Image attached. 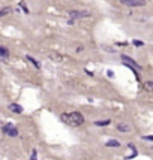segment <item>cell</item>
I'll return each mask as SVG.
<instances>
[{"label": "cell", "mask_w": 153, "mask_h": 160, "mask_svg": "<svg viewBox=\"0 0 153 160\" xmlns=\"http://www.w3.org/2000/svg\"><path fill=\"white\" fill-rule=\"evenodd\" d=\"M60 120H62L65 124L72 126V127H78V126H81L83 123H84V117H83V114L81 112H77V111L62 114L60 115Z\"/></svg>", "instance_id": "cell-1"}, {"label": "cell", "mask_w": 153, "mask_h": 160, "mask_svg": "<svg viewBox=\"0 0 153 160\" xmlns=\"http://www.w3.org/2000/svg\"><path fill=\"white\" fill-rule=\"evenodd\" d=\"M48 57L51 58L53 61H56V63H68V61H69V56L60 54L57 51H51V53L48 54Z\"/></svg>", "instance_id": "cell-2"}, {"label": "cell", "mask_w": 153, "mask_h": 160, "mask_svg": "<svg viewBox=\"0 0 153 160\" xmlns=\"http://www.w3.org/2000/svg\"><path fill=\"white\" fill-rule=\"evenodd\" d=\"M2 132H3L5 135L11 136V138H17V136H18V129L14 126V124H11V123H8V124H5V126L2 127Z\"/></svg>", "instance_id": "cell-3"}, {"label": "cell", "mask_w": 153, "mask_h": 160, "mask_svg": "<svg viewBox=\"0 0 153 160\" xmlns=\"http://www.w3.org/2000/svg\"><path fill=\"white\" fill-rule=\"evenodd\" d=\"M69 18L71 20H83V18H89L90 12H81V11H69Z\"/></svg>", "instance_id": "cell-4"}, {"label": "cell", "mask_w": 153, "mask_h": 160, "mask_svg": "<svg viewBox=\"0 0 153 160\" xmlns=\"http://www.w3.org/2000/svg\"><path fill=\"white\" fill-rule=\"evenodd\" d=\"M120 3L123 6H129V8H140L146 5L144 0H120Z\"/></svg>", "instance_id": "cell-5"}, {"label": "cell", "mask_w": 153, "mask_h": 160, "mask_svg": "<svg viewBox=\"0 0 153 160\" xmlns=\"http://www.w3.org/2000/svg\"><path fill=\"white\" fill-rule=\"evenodd\" d=\"M122 60H123V61H125V64H126V66H129V68H134V69H137V70H141V69H143L141 64H138L137 61H134L132 58H129L128 56H125V54L122 56Z\"/></svg>", "instance_id": "cell-6"}, {"label": "cell", "mask_w": 153, "mask_h": 160, "mask_svg": "<svg viewBox=\"0 0 153 160\" xmlns=\"http://www.w3.org/2000/svg\"><path fill=\"white\" fill-rule=\"evenodd\" d=\"M8 109L12 111L14 114H21V112H23V106L18 105V103H9V105H8Z\"/></svg>", "instance_id": "cell-7"}, {"label": "cell", "mask_w": 153, "mask_h": 160, "mask_svg": "<svg viewBox=\"0 0 153 160\" xmlns=\"http://www.w3.org/2000/svg\"><path fill=\"white\" fill-rule=\"evenodd\" d=\"M9 58V49L6 46H2L0 45V60L2 61H6Z\"/></svg>", "instance_id": "cell-8"}, {"label": "cell", "mask_w": 153, "mask_h": 160, "mask_svg": "<svg viewBox=\"0 0 153 160\" xmlns=\"http://www.w3.org/2000/svg\"><path fill=\"white\" fill-rule=\"evenodd\" d=\"M105 147H110V148H117V147H120V142H119L117 139H110V141L105 144Z\"/></svg>", "instance_id": "cell-9"}, {"label": "cell", "mask_w": 153, "mask_h": 160, "mask_svg": "<svg viewBox=\"0 0 153 160\" xmlns=\"http://www.w3.org/2000/svg\"><path fill=\"white\" fill-rule=\"evenodd\" d=\"M117 130H119V132H129L131 127H129V124H126V123H119V124H117Z\"/></svg>", "instance_id": "cell-10"}, {"label": "cell", "mask_w": 153, "mask_h": 160, "mask_svg": "<svg viewBox=\"0 0 153 160\" xmlns=\"http://www.w3.org/2000/svg\"><path fill=\"white\" fill-rule=\"evenodd\" d=\"M110 123H111V121H110L108 118H107V120H99V121H95V124H96V126H98V127H104V126H108Z\"/></svg>", "instance_id": "cell-11"}, {"label": "cell", "mask_w": 153, "mask_h": 160, "mask_svg": "<svg viewBox=\"0 0 153 160\" xmlns=\"http://www.w3.org/2000/svg\"><path fill=\"white\" fill-rule=\"evenodd\" d=\"M26 58H27V60H29V61H30V63H32V64H33L36 69H41V64H39V61H38V60H35V58L32 57V56H27Z\"/></svg>", "instance_id": "cell-12"}, {"label": "cell", "mask_w": 153, "mask_h": 160, "mask_svg": "<svg viewBox=\"0 0 153 160\" xmlns=\"http://www.w3.org/2000/svg\"><path fill=\"white\" fill-rule=\"evenodd\" d=\"M12 12V8H2L0 9V17H5V15H9Z\"/></svg>", "instance_id": "cell-13"}, {"label": "cell", "mask_w": 153, "mask_h": 160, "mask_svg": "<svg viewBox=\"0 0 153 160\" xmlns=\"http://www.w3.org/2000/svg\"><path fill=\"white\" fill-rule=\"evenodd\" d=\"M144 88H146V92H152V90H153V84H152V82H146V84H144Z\"/></svg>", "instance_id": "cell-14"}, {"label": "cell", "mask_w": 153, "mask_h": 160, "mask_svg": "<svg viewBox=\"0 0 153 160\" xmlns=\"http://www.w3.org/2000/svg\"><path fill=\"white\" fill-rule=\"evenodd\" d=\"M20 8L24 11V14H29V9H27V6H26V3H24V2H20Z\"/></svg>", "instance_id": "cell-15"}, {"label": "cell", "mask_w": 153, "mask_h": 160, "mask_svg": "<svg viewBox=\"0 0 153 160\" xmlns=\"http://www.w3.org/2000/svg\"><path fill=\"white\" fill-rule=\"evenodd\" d=\"M30 160H38V151H36V150L32 151V157H30Z\"/></svg>", "instance_id": "cell-16"}, {"label": "cell", "mask_w": 153, "mask_h": 160, "mask_svg": "<svg viewBox=\"0 0 153 160\" xmlns=\"http://www.w3.org/2000/svg\"><path fill=\"white\" fill-rule=\"evenodd\" d=\"M134 45H135V46H143L144 44H143L141 41H134Z\"/></svg>", "instance_id": "cell-17"}, {"label": "cell", "mask_w": 153, "mask_h": 160, "mask_svg": "<svg viewBox=\"0 0 153 160\" xmlns=\"http://www.w3.org/2000/svg\"><path fill=\"white\" fill-rule=\"evenodd\" d=\"M107 75H108V78H113V76H114L113 70H108V72H107Z\"/></svg>", "instance_id": "cell-18"}, {"label": "cell", "mask_w": 153, "mask_h": 160, "mask_svg": "<svg viewBox=\"0 0 153 160\" xmlns=\"http://www.w3.org/2000/svg\"><path fill=\"white\" fill-rule=\"evenodd\" d=\"M143 139H146V141H153V136H143Z\"/></svg>", "instance_id": "cell-19"}, {"label": "cell", "mask_w": 153, "mask_h": 160, "mask_svg": "<svg viewBox=\"0 0 153 160\" xmlns=\"http://www.w3.org/2000/svg\"><path fill=\"white\" fill-rule=\"evenodd\" d=\"M86 73H87V75H89V76H93V75H95L93 72H90V70H87V69H86Z\"/></svg>", "instance_id": "cell-20"}, {"label": "cell", "mask_w": 153, "mask_h": 160, "mask_svg": "<svg viewBox=\"0 0 153 160\" xmlns=\"http://www.w3.org/2000/svg\"><path fill=\"white\" fill-rule=\"evenodd\" d=\"M83 49H84V48H83V46H78V48H77V53H81Z\"/></svg>", "instance_id": "cell-21"}]
</instances>
